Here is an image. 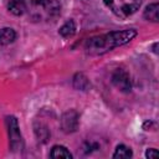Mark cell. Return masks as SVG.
<instances>
[{
	"instance_id": "4",
	"label": "cell",
	"mask_w": 159,
	"mask_h": 159,
	"mask_svg": "<svg viewBox=\"0 0 159 159\" xmlns=\"http://www.w3.org/2000/svg\"><path fill=\"white\" fill-rule=\"evenodd\" d=\"M6 127H7V132H9L11 150L21 152V149H24V142H22V137H21L20 129H19L17 119L14 116H7L6 117Z\"/></svg>"
},
{
	"instance_id": "15",
	"label": "cell",
	"mask_w": 159,
	"mask_h": 159,
	"mask_svg": "<svg viewBox=\"0 0 159 159\" xmlns=\"http://www.w3.org/2000/svg\"><path fill=\"white\" fill-rule=\"evenodd\" d=\"M159 154H158V150L157 149H154V148H150V149H148L147 150V153H145V157L147 158H157Z\"/></svg>"
},
{
	"instance_id": "3",
	"label": "cell",
	"mask_w": 159,
	"mask_h": 159,
	"mask_svg": "<svg viewBox=\"0 0 159 159\" xmlns=\"http://www.w3.org/2000/svg\"><path fill=\"white\" fill-rule=\"evenodd\" d=\"M104 4L116 16L124 19L139 9L142 0H104Z\"/></svg>"
},
{
	"instance_id": "5",
	"label": "cell",
	"mask_w": 159,
	"mask_h": 159,
	"mask_svg": "<svg viewBox=\"0 0 159 159\" xmlns=\"http://www.w3.org/2000/svg\"><path fill=\"white\" fill-rule=\"evenodd\" d=\"M78 124H80V114L75 109H71L63 113L61 118V127L65 133L76 132L78 129Z\"/></svg>"
},
{
	"instance_id": "9",
	"label": "cell",
	"mask_w": 159,
	"mask_h": 159,
	"mask_svg": "<svg viewBox=\"0 0 159 159\" xmlns=\"http://www.w3.org/2000/svg\"><path fill=\"white\" fill-rule=\"evenodd\" d=\"M16 39V34L11 27H4L0 30V43L1 45H9L14 42Z\"/></svg>"
},
{
	"instance_id": "13",
	"label": "cell",
	"mask_w": 159,
	"mask_h": 159,
	"mask_svg": "<svg viewBox=\"0 0 159 159\" xmlns=\"http://www.w3.org/2000/svg\"><path fill=\"white\" fill-rule=\"evenodd\" d=\"M50 157L51 158H66V159H71L72 158V154L67 150V148L62 147V145H55L52 149H51V153H50Z\"/></svg>"
},
{
	"instance_id": "12",
	"label": "cell",
	"mask_w": 159,
	"mask_h": 159,
	"mask_svg": "<svg viewBox=\"0 0 159 159\" xmlns=\"http://www.w3.org/2000/svg\"><path fill=\"white\" fill-rule=\"evenodd\" d=\"M58 32H60V35H61L62 37H71V36H73L75 32H76V24H75V21H73V20L66 21V22L60 27Z\"/></svg>"
},
{
	"instance_id": "14",
	"label": "cell",
	"mask_w": 159,
	"mask_h": 159,
	"mask_svg": "<svg viewBox=\"0 0 159 159\" xmlns=\"http://www.w3.org/2000/svg\"><path fill=\"white\" fill-rule=\"evenodd\" d=\"M132 155H133V153H132L130 148H128L124 144H119L116 148V152L113 154V158H130Z\"/></svg>"
},
{
	"instance_id": "10",
	"label": "cell",
	"mask_w": 159,
	"mask_h": 159,
	"mask_svg": "<svg viewBox=\"0 0 159 159\" xmlns=\"http://www.w3.org/2000/svg\"><path fill=\"white\" fill-rule=\"evenodd\" d=\"M91 83L88 81V78L83 75V73H77L73 77V87L81 91H87L89 88Z\"/></svg>"
},
{
	"instance_id": "2",
	"label": "cell",
	"mask_w": 159,
	"mask_h": 159,
	"mask_svg": "<svg viewBox=\"0 0 159 159\" xmlns=\"http://www.w3.org/2000/svg\"><path fill=\"white\" fill-rule=\"evenodd\" d=\"M31 6L35 19H52L61 11V4L58 0H34Z\"/></svg>"
},
{
	"instance_id": "11",
	"label": "cell",
	"mask_w": 159,
	"mask_h": 159,
	"mask_svg": "<svg viewBox=\"0 0 159 159\" xmlns=\"http://www.w3.org/2000/svg\"><path fill=\"white\" fill-rule=\"evenodd\" d=\"M34 129H35V134H36V137H37V139H39L40 142H46V140L48 139V137H50V130H48V128H47L45 124L36 122L35 125H34Z\"/></svg>"
},
{
	"instance_id": "7",
	"label": "cell",
	"mask_w": 159,
	"mask_h": 159,
	"mask_svg": "<svg viewBox=\"0 0 159 159\" xmlns=\"http://www.w3.org/2000/svg\"><path fill=\"white\" fill-rule=\"evenodd\" d=\"M7 9L11 14L20 16L26 11V4L24 0H10L7 4Z\"/></svg>"
},
{
	"instance_id": "8",
	"label": "cell",
	"mask_w": 159,
	"mask_h": 159,
	"mask_svg": "<svg viewBox=\"0 0 159 159\" xmlns=\"http://www.w3.org/2000/svg\"><path fill=\"white\" fill-rule=\"evenodd\" d=\"M144 17L149 21H153V22H158L159 20V5L158 2H153V4H149L145 10H144Z\"/></svg>"
},
{
	"instance_id": "1",
	"label": "cell",
	"mask_w": 159,
	"mask_h": 159,
	"mask_svg": "<svg viewBox=\"0 0 159 159\" xmlns=\"http://www.w3.org/2000/svg\"><path fill=\"white\" fill-rule=\"evenodd\" d=\"M137 36V31L134 29H128L123 31H112L108 34L93 36L86 41L84 50L91 56L103 55L116 47L128 43Z\"/></svg>"
},
{
	"instance_id": "6",
	"label": "cell",
	"mask_w": 159,
	"mask_h": 159,
	"mask_svg": "<svg viewBox=\"0 0 159 159\" xmlns=\"http://www.w3.org/2000/svg\"><path fill=\"white\" fill-rule=\"evenodd\" d=\"M112 83L120 91L124 93H128L132 89V82H130V77L129 75L124 71V70H116L112 75Z\"/></svg>"
}]
</instances>
